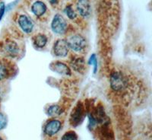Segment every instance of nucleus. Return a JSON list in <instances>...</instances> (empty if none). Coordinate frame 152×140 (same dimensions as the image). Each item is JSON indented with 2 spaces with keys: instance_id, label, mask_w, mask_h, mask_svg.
Returning a JSON list of instances; mask_svg holds the SVG:
<instances>
[{
  "instance_id": "nucleus-21",
  "label": "nucleus",
  "mask_w": 152,
  "mask_h": 140,
  "mask_svg": "<svg viewBox=\"0 0 152 140\" xmlns=\"http://www.w3.org/2000/svg\"><path fill=\"white\" fill-rule=\"evenodd\" d=\"M50 3L53 4V5H54V4H57V2H58V0H50Z\"/></svg>"
},
{
  "instance_id": "nucleus-5",
  "label": "nucleus",
  "mask_w": 152,
  "mask_h": 140,
  "mask_svg": "<svg viewBox=\"0 0 152 140\" xmlns=\"http://www.w3.org/2000/svg\"><path fill=\"white\" fill-rule=\"evenodd\" d=\"M84 117H85L84 106L81 102H78L75 108L72 111L70 117V123L72 126H77L81 124V122L83 121Z\"/></svg>"
},
{
  "instance_id": "nucleus-2",
  "label": "nucleus",
  "mask_w": 152,
  "mask_h": 140,
  "mask_svg": "<svg viewBox=\"0 0 152 140\" xmlns=\"http://www.w3.org/2000/svg\"><path fill=\"white\" fill-rule=\"evenodd\" d=\"M67 43L69 48L75 51V52L83 51L87 46L85 38L80 34H75L72 36L69 39Z\"/></svg>"
},
{
  "instance_id": "nucleus-10",
  "label": "nucleus",
  "mask_w": 152,
  "mask_h": 140,
  "mask_svg": "<svg viewBox=\"0 0 152 140\" xmlns=\"http://www.w3.org/2000/svg\"><path fill=\"white\" fill-rule=\"evenodd\" d=\"M76 8L80 15L85 18L90 15L91 12L90 2L88 0H78L76 5Z\"/></svg>"
},
{
  "instance_id": "nucleus-13",
  "label": "nucleus",
  "mask_w": 152,
  "mask_h": 140,
  "mask_svg": "<svg viewBox=\"0 0 152 140\" xmlns=\"http://www.w3.org/2000/svg\"><path fill=\"white\" fill-rule=\"evenodd\" d=\"M33 41L35 47L37 48H43L47 43V37L44 34H39L34 37Z\"/></svg>"
},
{
  "instance_id": "nucleus-8",
  "label": "nucleus",
  "mask_w": 152,
  "mask_h": 140,
  "mask_svg": "<svg viewBox=\"0 0 152 140\" xmlns=\"http://www.w3.org/2000/svg\"><path fill=\"white\" fill-rule=\"evenodd\" d=\"M62 127V123L58 119H52L50 120L44 127V133L46 135L49 136H53L56 135L57 133H59Z\"/></svg>"
},
{
  "instance_id": "nucleus-17",
  "label": "nucleus",
  "mask_w": 152,
  "mask_h": 140,
  "mask_svg": "<svg viewBox=\"0 0 152 140\" xmlns=\"http://www.w3.org/2000/svg\"><path fill=\"white\" fill-rule=\"evenodd\" d=\"M62 140H76L78 139V136L76 135L75 133L71 131L66 133L62 137Z\"/></svg>"
},
{
  "instance_id": "nucleus-15",
  "label": "nucleus",
  "mask_w": 152,
  "mask_h": 140,
  "mask_svg": "<svg viewBox=\"0 0 152 140\" xmlns=\"http://www.w3.org/2000/svg\"><path fill=\"white\" fill-rule=\"evenodd\" d=\"M64 12L65 14L68 16L69 19H71V20H73V19L77 17V15L76 13L75 12V11L73 10L72 9V6L71 5H67L64 9Z\"/></svg>"
},
{
  "instance_id": "nucleus-9",
  "label": "nucleus",
  "mask_w": 152,
  "mask_h": 140,
  "mask_svg": "<svg viewBox=\"0 0 152 140\" xmlns=\"http://www.w3.org/2000/svg\"><path fill=\"white\" fill-rule=\"evenodd\" d=\"M50 69L52 71L57 73L58 74L62 75H71V69H69V66L63 62H56L51 63L50 66Z\"/></svg>"
},
{
  "instance_id": "nucleus-1",
  "label": "nucleus",
  "mask_w": 152,
  "mask_h": 140,
  "mask_svg": "<svg viewBox=\"0 0 152 140\" xmlns=\"http://www.w3.org/2000/svg\"><path fill=\"white\" fill-rule=\"evenodd\" d=\"M110 87L114 92H120L126 90L128 87V80L120 72H114L110 78Z\"/></svg>"
},
{
  "instance_id": "nucleus-3",
  "label": "nucleus",
  "mask_w": 152,
  "mask_h": 140,
  "mask_svg": "<svg viewBox=\"0 0 152 140\" xmlns=\"http://www.w3.org/2000/svg\"><path fill=\"white\" fill-rule=\"evenodd\" d=\"M51 29L56 34H63L67 29V23L61 15L56 14L53 18Z\"/></svg>"
},
{
  "instance_id": "nucleus-4",
  "label": "nucleus",
  "mask_w": 152,
  "mask_h": 140,
  "mask_svg": "<svg viewBox=\"0 0 152 140\" xmlns=\"http://www.w3.org/2000/svg\"><path fill=\"white\" fill-rule=\"evenodd\" d=\"M2 53L7 57L15 58L19 54V47L14 40H6L1 47Z\"/></svg>"
},
{
  "instance_id": "nucleus-7",
  "label": "nucleus",
  "mask_w": 152,
  "mask_h": 140,
  "mask_svg": "<svg viewBox=\"0 0 152 140\" xmlns=\"http://www.w3.org/2000/svg\"><path fill=\"white\" fill-rule=\"evenodd\" d=\"M19 27L24 31V33L30 34L34 29V23L31 18L26 15H21L18 18Z\"/></svg>"
},
{
  "instance_id": "nucleus-18",
  "label": "nucleus",
  "mask_w": 152,
  "mask_h": 140,
  "mask_svg": "<svg viewBox=\"0 0 152 140\" xmlns=\"http://www.w3.org/2000/svg\"><path fill=\"white\" fill-rule=\"evenodd\" d=\"M8 76V70L2 64L0 63V81H2L3 79L7 78Z\"/></svg>"
},
{
  "instance_id": "nucleus-16",
  "label": "nucleus",
  "mask_w": 152,
  "mask_h": 140,
  "mask_svg": "<svg viewBox=\"0 0 152 140\" xmlns=\"http://www.w3.org/2000/svg\"><path fill=\"white\" fill-rule=\"evenodd\" d=\"M88 64L92 65L94 66V73H96L97 71V57L94 54H92L91 56L89 58V60H88Z\"/></svg>"
},
{
  "instance_id": "nucleus-6",
  "label": "nucleus",
  "mask_w": 152,
  "mask_h": 140,
  "mask_svg": "<svg viewBox=\"0 0 152 140\" xmlns=\"http://www.w3.org/2000/svg\"><path fill=\"white\" fill-rule=\"evenodd\" d=\"M69 45L67 40L64 39H59L56 40L53 46V53L57 57H66L69 53Z\"/></svg>"
},
{
  "instance_id": "nucleus-12",
  "label": "nucleus",
  "mask_w": 152,
  "mask_h": 140,
  "mask_svg": "<svg viewBox=\"0 0 152 140\" xmlns=\"http://www.w3.org/2000/svg\"><path fill=\"white\" fill-rule=\"evenodd\" d=\"M71 66L75 71L79 73H83L85 71V61L81 57H74L71 60Z\"/></svg>"
},
{
  "instance_id": "nucleus-23",
  "label": "nucleus",
  "mask_w": 152,
  "mask_h": 140,
  "mask_svg": "<svg viewBox=\"0 0 152 140\" xmlns=\"http://www.w3.org/2000/svg\"><path fill=\"white\" fill-rule=\"evenodd\" d=\"M1 139H2V138H1V137H0V140H1Z\"/></svg>"
},
{
  "instance_id": "nucleus-11",
  "label": "nucleus",
  "mask_w": 152,
  "mask_h": 140,
  "mask_svg": "<svg viewBox=\"0 0 152 140\" xmlns=\"http://www.w3.org/2000/svg\"><path fill=\"white\" fill-rule=\"evenodd\" d=\"M47 5L41 1H37L31 6V12L37 17H41L47 12Z\"/></svg>"
},
{
  "instance_id": "nucleus-14",
  "label": "nucleus",
  "mask_w": 152,
  "mask_h": 140,
  "mask_svg": "<svg viewBox=\"0 0 152 140\" xmlns=\"http://www.w3.org/2000/svg\"><path fill=\"white\" fill-rule=\"evenodd\" d=\"M62 112H63V109L59 105H52L47 109L48 116L52 117L59 116L62 114Z\"/></svg>"
},
{
  "instance_id": "nucleus-19",
  "label": "nucleus",
  "mask_w": 152,
  "mask_h": 140,
  "mask_svg": "<svg viewBox=\"0 0 152 140\" xmlns=\"http://www.w3.org/2000/svg\"><path fill=\"white\" fill-rule=\"evenodd\" d=\"M7 126V117L2 113H0V130L5 129Z\"/></svg>"
},
{
  "instance_id": "nucleus-20",
  "label": "nucleus",
  "mask_w": 152,
  "mask_h": 140,
  "mask_svg": "<svg viewBox=\"0 0 152 140\" xmlns=\"http://www.w3.org/2000/svg\"><path fill=\"white\" fill-rule=\"evenodd\" d=\"M5 11H6L5 10V4L3 2H0V21H2Z\"/></svg>"
},
{
  "instance_id": "nucleus-22",
  "label": "nucleus",
  "mask_w": 152,
  "mask_h": 140,
  "mask_svg": "<svg viewBox=\"0 0 152 140\" xmlns=\"http://www.w3.org/2000/svg\"><path fill=\"white\" fill-rule=\"evenodd\" d=\"M2 89L0 88V101L2 100Z\"/></svg>"
}]
</instances>
